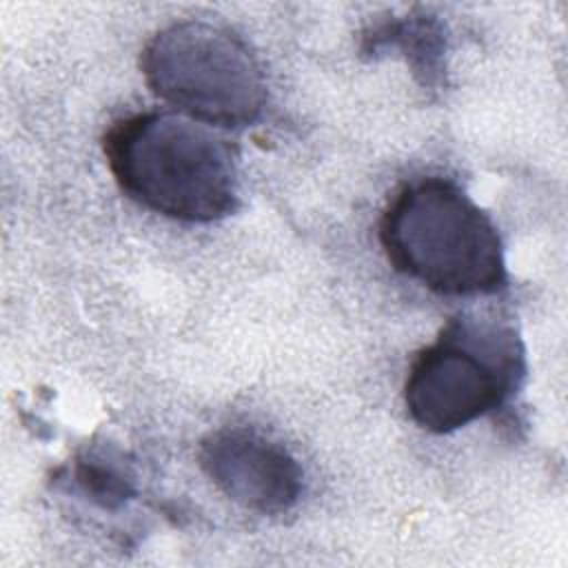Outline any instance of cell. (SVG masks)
I'll return each mask as SVG.
<instances>
[{
	"mask_svg": "<svg viewBox=\"0 0 568 568\" xmlns=\"http://www.w3.org/2000/svg\"><path fill=\"white\" fill-rule=\"evenodd\" d=\"M109 171L135 204L180 222H215L240 206L233 149L191 118L144 111L102 138Z\"/></svg>",
	"mask_w": 568,
	"mask_h": 568,
	"instance_id": "6da1fadb",
	"label": "cell"
},
{
	"mask_svg": "<svg viewBox=\"0 0 568 568\" xmlns=\"http://www.w3.org/2000/svg\"><path fill=\"white\" fill-rule=\"evenodd\" d=\"M390 266L439 295H490L506 286V260L490 215L453 180L404 184L379 220Z\"/></svg>",
	"mask_w": 568,
	"mask_h": 568,
	"instance_id": "7a4b0ae2",
	"label": "cell"
},
{
	"mask_svg": "<svg viewBox=\"0 0 568 568\" xmlns=\"http://www.w3.org/2000/svg\"><path fill=\"white\" fill-rule=\"evenodd\" d=\"M526 377V351L513 324L459 313L408 366L404 406L428 433H453L501 408Z\"/></svg>",
	"mask_w": 568,
	"mask_h": 568,
	"instance_id": "3957f363",
	"label": "cell"
},
{
	"mask_svg": "<svg viewBox=\"0 0 568 568\" xmlns=\"http://www.w3.org/2000/svg\"><path fill=\"white\" fill-rule=\"evenodd\" d=\"M146 87L186 118L240 129L266 106V80L248 44L226 27L180 20L160 29L142 49Z\"/></svg>",
	"mask_w": 568,
	"mask_h": 568,
	"instance_id": "277c9868",
	"label": "cell"
},
{
	"mask_svg": "<svg viewBox=\"0 0 568 568\" xmlns=\"http://www.w3.org/2000/svg\"><path fill=\"white\" fill-rule=\"evenodd\" d=\"M204 475L235 504L277 515L297 504L304 473L297 459L271 437L248 426L209 433L197 448Z\"/></svg>",
	"mask_w": 568,
	"mask_h": 568,
	"instance_id": "5b68a950",
	"label": "cell"
},
{
	"mask_svg": "<svg viewBox=\"0 0 568 568\" xmlns=\"http://www.w3.org/2000/svg\"><path fill=\"white\" fill-rule=\"evenodd\" d=\"M73 481L87 499L104 510H115L135 495V479L129 464L106 448H89L78 455Z\"/></svg>",
	"mask_w": 568,
	"mask_h": 568,
	"instance_id": "8992f818",
	"label": "cell"
}]
</instances>
